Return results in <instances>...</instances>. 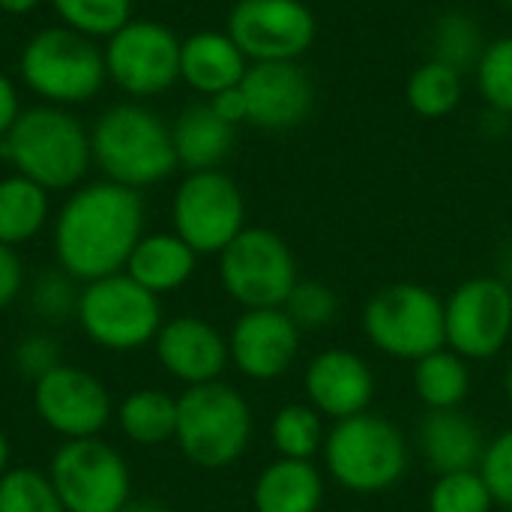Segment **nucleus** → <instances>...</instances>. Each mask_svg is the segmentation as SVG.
Wrapping results in <instances>:
<instances>
[{"instance_id": "1", "label": "nucleus", "mask_w": 512, "mask_h": 512, "mask_svg": "<svg viewBox=\"0 0 512 512\" xmlns=\"http://www.w3.org/2000/svg\"><path fill=\"white\" fill-rule=\"evenodd\" d=\"M144 201L138 189L102 180L81 186L54 225V255L63 273L96 282L120 273L141 240Z\"/></svg>"}, {"instance_id": "19", "label": "nucleus", "mask_w": 512, "mask_h": 512, "mask_svg": "<svg viewBox=\"0 0 512 512\" xmlns=\"http://www.w3.org/2000/svg\"><path fill=\"white\" fill-rule=\"evenodd\" d=\"M153 345L162 369L186 387L219 381L231 363L228 339L198 315H177L165 321Z\"/></svg>"}, {"instance_id": "32", "label": "nucleus", "mask_w": 512, "mask_h": 512, "mask_svg": "<svg viewBox=\"0 0 512 512\" xmlns=\"http://www.w3.org/2000/svg\"><path fill=\"white\" fill-rule=\"evenodd\" d=\"M429 512H492L495 501L480 471L441 474L426 495Z\"/></svg>"}, {"instance_id": "12", "label": "nucleus", "mask_w": 512, "mask_h": 512, "mask_svg": "<svg viewBox=\"0 0 512 512\" xmlns=\"http://www.w3.org/2000/svg\"><path fill=\"white\" fill-rule=\"evenodd\" d=\"M48 477L66 512H120L129 504V468L105 441H66L54 453Z\"/></svg>"}, {"instance_id": "14", "label": "nucleus", "mask_w": 512, "mask_h": 512, "mask_svg": "<svg viewBox=\"0 0 512 512\" xmlns=\"http://www.w3.org/2000/svg\"><path fill=\"white\" fill-rule=\"evenodd\" d=\"M105 72L129 96L165 93L180 78V39L159 21H129L108 36Z\"/></svg>"}, {"instance_id": "42", "label": "nucleus", "mask_w": 512, "mask_h": 512, "mask_svg": "<svg viewBox=\"0 0 512 512\" xmlns=\"http://www.w3.org/2000/svg\"><path fill=\"white\" fill-rule=\"evenodd\" d=\"M42 0H0V9L9 12V15H24L30 9H36Z\"/></svg>"}, {"instance_id": "23", "label": "nucleus", "mask_w": 512, "mask_h": 512, "mask_svg": "<svg viewBox=\"0 0 512 512\" xmlns=\"http://www.w3.org/2000/svg\"><path fill=\"white\" fill-rule=\"evenodd\" d=\"M171 141L177 153V165L192 171H213L219 168L231 147H234V126L225 123L210 102H198L180 111L177 123L171 126Z\"/></svg>"}, {"instance_id": "5", "label": "nucleus", "mask_w": 512, "mask_h": 512, "mask_svg": "<svg viewBox=\"0 0 512 512\" xmlns=\"http://www.w3.org/2000/svg\"><path fill=\"white\" fill-rule=\"evenodd\" d=\"M255 417L243 393L213 381L186 387L177 399V447L183 456L207 471L234 465L252 444Z\"/></svg>"}, {"instance_id": "31", "label": "nucleus", "mask_w": 512, "mask_h": 512, "mask_svg": "<svg viewBox=\"0 0 512 512\" xmlns=\"http://www.w3.org/2000/svg\"><path fill=\"white\" fill-rule=\"evenodd\" d=\"M477 90L483 96V102L489 105V111L512 117V33L498 36L486 45L477 69Z\"/></svg>"}, {"instance_id": "17", "label": "nucleus", "mask_w": 512, "mask_h": 512, "mask_svg": "<svg viewBox=\"0 0 512 512\" xmlns=\"http://www.w3.org/2000/svg\"><path fill=\"white\" fill-rule=\"evenodd\" d=\"M240 90L249 111L246 123L270 132H285L306 123L315 108V81L300 60L249 63Z\"/></svg>"}, {"instance_id": "34", "label": "nucleus", "mask_w": 512, "mask_h": 512, "mask_svg": "<svg viewBox=\"0 0 512 512\" xmlns=\"http://www.w3.org/2000/svg\"><path fill=\"white\" fill-rule=\"evenodd\" d=\"M66 27L84 36H114L132 18V0H51Z\"/></svg>"}, {"instance_id": "7", "label": "nucleus", "mask_w": 512, "mask_h": 512, "mask_svg": "<svg viewBox=\"0 0 512 512\" xmlns=\"http://www.w3.org/2000/svg\"><path fill=\"white\" fill-rule=\"evenodd\" d=\"M87 339L105 351H138L156 339L162 321L159 297L141 288L129 273H111L87 282L75 306Z\"/></svg>"}, {"instance_id": "13", "label": "nucleus", "mask_w": 512, "mask_h": 512, "mask_svg": "<svg viewBox=\"0 0 512 512\" xmlns=\"http://www.w3.org/2000/svg\"><path fill=\"white\" fill-rule=\"evenodd\" d=\"M225 33L249 63H288L315 45L318 18L303 0H237Z\"/></svg>"}, {"instance_id": "29", "label": "nucleus", "mask_w": 512, "mask_h": 512, "mask_svg": "<svg viewBox=\"0 0 512 512\" xmlns=\"http://www.w3.org/2000/svg\"><path fill=\"white\" fill-rule=\"evenodd\" d=\"M429 45H432V54H429L432 60H441V63H447L465 75V72L477 69L489 42L483 36L480 21L471 12L450 9V12L435 18L432 33H429Z\"/></svg>"}, {"instance_id": "40", "label": "nucleus", "mask_w": 512, "mask_h": 512, "mask_svg": "<svg viewBox=\"0 0 512 512\" xmlns=\"http://www.w3.org/2000/svg\"><path fill=\"white\" fill-rule=\"evenodd\" d=\"M210 108H213L225 123H231L234 129H237L240 123H246V120H249L246 96H243L240 84H237V87H231V90H222V93L210 96Z\"/></svg>"}, {"instance_id": "9", "label": "nucleus", "mask_w": 512, "mask_h": 512, "mask_svg": "<svg viewBox=\"0 0 512 512\" xmlns=\"http://www.w3.org/2000/svg\"><path fill=\"white\" fill-rule=\"evenodd\" d=\"M27 87L51 102H87L105 81V54L72 27H45L21 51Z\"/></svg>"}, {"instance_id": "47", "label": "nucleus", "mask_w": 512, "mask_h": 512, "mask_svg": "<svg viewBox=\"0 0 512 512\" xmlns=\"http://www.w3.org/2000/svg\"><path fill=\"white\" fill-rule=\"evenodd\" d=\"M501 3H504V6H510V9H512V0H501Z\"/></svg>"}, {"instance_id": "41", "label": "nucleus", "mask_w": 512, "mask_h": 512, "mask_svg": "<svg viewBox=\"0 0 512 512\" xmlns=\"http://www.w3.org/2000/svg\"><path fill=\"white\" fill-rule=\"evenodd\" d=\"M21 117V105H18V90L15 84L0 72V138L15 126V120Z\"/></svg>"}, {"instance_id": "11", "label": "nucleus", "mask_w": 512, "mask_h": 512, "mask_svg": "<svg viewBox=\"0 0 512 512\" xmlns=\"http://www.w3.org/2000/svg\"><path fill=\"white\" fill-rule=\"evenodd\" d=\"M447 348L468 363L495 360L512 339V288L501 276H474L444 300Z\"/></svg>"}, {"instance_id": "45", "label": "nucleus", "mask_w": 512, "mask_h": 512, "mask_svg": "<svg viewBox=\"0 0 512 512\" xmlns=\"http://www.w3.org/2000/svg\"><path fill=\"white\" fill-rule=\"evenodd\" d=\"M501 270H504V273H501V279H504V282L512 288V243L507 246V252H504V267H501Z\"/></svg>"}, {"instance_id": "24", "label": "nucleus", "mask_w": 512, "mask_h": 512, "mask_svg": "<svg viewBox=\"0 0 512 512\" xmlns=\"http://www.w3.org/2000/svg\"><path fill=\"white\" fill-rule=\"evenodd\" d=\"M198 255L177 234L141 237L126 261V273L150 294H168L183 288L195 273Z\"/></svg>"}, {"instance_id": "39", "label": "nucleus", "mask_w": 512, "mask_h": 512, "mask_svg": "<svg viewBox=\"0 0 512 512\" xmlns=\"http://www.w3.org/2000/svg\"><path fill=\"white\" fill-rule=\"evenodd\" d=\"M21 282H24V270L15 249L0 243V309H6L18 297Z\"/></svg>"}, {"instance_id": "10", "label": "nucleus", "mask_w": 512, "mask_h": 512, "mask_svg": "<svg viewBox=\"0 0 512 512\" xmlns=\"http://www.w3.org/2000/svg\"><path fill=\"white\" fill-rule=\"evenodd\" d=\"M171 219L195 255H219L246 228V198L225 171H192L174 192Z\"/></svg>"}, {"instance_id": "20", "label": "nucleus", "mask_w": 512, "mask_h": 512, "mask_svg": "<svg viewBox=\"0 0 512 512\" xmlns=\"http://www.w3.org/2000/svg\"><path fill=\"white\" fill-rule=\"evenodd\" d=\"M486 444L489 438L483 426L462 408L426 411L417 423V453L435 477L456 474V471H477Z\"/></svg>"}, {"instance_id": "15", "label": "nucleus", "mask_w": 512, "mask_h": 512, "mask_svg": "<svg viewBox=\"0 0 512 512\" xmlns=\"http://www.w3.org/2000/svg\"><path fill=\"white\" fill-rule=\"evenodd\" d=\"M33 408L51 432L78 441L96 438L105 429L111 396L90 372L60 363L33 384Z\"/></svg>"}, {"instance_id": "25", "label": "nucleus", "mask_w": 512, "mask_h": 512, "mask_svg": "<svg viewBox=\"0 0 512 512\" xmlns=\"http://www.w3.org/2000/svg\"><path fill=\"white\" fill-rule=\"evenodd\" d=\"M411 366V387L426 411H453L468 402L471 363L453 348L444 345Z\"/></svg>"}, {"instance_id": "44", "label": "nucleus", "mask_w": 512, "mask_h": 512, "mask_svg": "<svg viewBox=\"0 0 512 512\" xmlns=\"http://www.w3.org/2000/svg\"><path fill=\"white\" fill-rule=\"evenodd\" d=\"M6 465H9V441H6V435L0 432V477L6 474Z\"/></svg>"}, {"instance_id": "36", "label": "nucleus", "mask_w": 512, "mask_h": 512, "mask_svg": "<svg viewBox=\"0 0 512 512\" xmlns=\"http://www.w3.org/2000/svg\"><path fill=\"white\" fill-rule=\"evenodd\" d=\"M477 471L483 474L495 507L512 512V426L498 432L495 438H489Z\"/></svg>"}, {"instance_id": "28", "label": "nucleus", "mask_w": 512, "mask_h": 512, "mask_svg": "<svg viewBox=\"0 0 512 512\" xmlns=\"http://www.w3.org/2000/svg\"><path fill=\"white\" fill-rule=\"evenodd\" d=\"M120 429L141 447H159L177 435V399L162 390H135L120 405Z\"/></svg>"}, {"instance_id": "21", "label": "nucleus", "mask_w": 512, "mask_h": 512, "mask_svg": "<svg viewBox=\"0 0 512 512\" xmlns=\"http://www.w3.org/2000/svg\"><path fill=\"white\" fill-rule=\"evenodd\" d=\"M246 69L249 60L228 33L201 30L180 42V78L204 96L237 87Z\"/></svg>"}, {"instance_id": "43", "label": "nucleus", "mask_w": 512, "mask_h": 512, "mask_svg": "<svg viewBox=\"0 0 512 512\" xmlns=\"http://www.w3.org/2000/svg\"><path fill=\"white\" fill-rule=\"evenodd\" d=\"M120 512H168L165 507L153 504V501H141V504H126Z\"/></svg>"}, {"instance_id": "33", "label": "nucleus", "mask_w": 512, "mask_h": 512, "mask_svg": "<svg viewBox=\"0 0 512 512\" xmlns=\"http://www.w3.org/2000/svg\"><path fill=\"white\" fill-rule=\"evenodd\" d=\"M0 512H66L51 477L15 468L0 477Z\"/></svg>"}, {"instance_id": "30", "label": "nucleus", "mask_w": 512, "mask_h": 512, "mask_svg": "<svg viewBox=\"0 0 512 512\" xmlns=\"http://www.w3.org/2000/svg\"><path fill=\"white\" fill-rule=\"evenodd\" d=\"M324 417L309 402H291L282 405L270 420V444L276 450V459H297V462H315L324 450Z\"/></svg>"}, {"instance_id": "2", "label": "nucleus", "mask_w": 512, "mask_h": 512, "mask_svg": "<svg viewBox=\"0 0 512 512\" xmlns=\"http://www.w3.org/2000/svg\"><path fill=\"white\" fill-rule=\"evenodd\" d=\"M324 474L351 495H384L411 468V441L384 414L363 411L327 429Z\"/></svg>"}, {"instance_id": "4", "label": "nucleus", "mask_w": 512, "mask_h": 512, "mask_svg": "<svg viewBox=\"0 0 512 512\" xmlns=\"http://www.w3.org/2000/svg\"><path fill=\"white\" fill-rule=\"evenodd\" d=\"M93 159L111 183L144 189L177 168L171 129L141 105L108 108L90 135Z\"/></svg>"}, {"instance_id": "18", "label": "nucleus", "mask_w": 512, "mask_h": 512, "mask_svg": "<svg viewBox=\"0 0 512 512\" xmlns=\"http://www.w3.org/2000/svg\"><path fill=\"white\" fill-rule=\"evenodd\" d=\"M303 393L324 420L339 423L372 408L375 372L351 348H324L303 369Z\"/></svg>"}, {"instance_id": "35", "label": "nucleus", "mask_w": 512, "mask_h": 512, "mask_svg": "<svg viewBox=\"0 0 512 512\" xmlns=\"http://www.w3.org/2000/svg\"><path fill=\"white\" fill-rule=\"evenodd\" d=\"M282 309L300 327V333H318L339 318V294L318 279H300Z\"/></svg>"}, {"instance_id": "26", "label": "nucleus", "mask_w": 512, "mask_h": 512, "mask_svg": "<svg viewBox=\"0 0 512 512\" xmlns=\"http://www.w3.org/2000/svg\"><path fill=\"white\" fill-rule=\"evenodd\" d=\"M465 99V75L441 60H423L405 81V102L423 120L450 117Z\"/></svg>"}, {"instance_id": "16", "label": "nucleus", "mask_w": 512, "mask_h": 512, "mask_svg": "<svg viewBox=\"0 0 512 512\" xmlns=\"http://www.w3.org/2000/svg\"><path fill=\"white\" fill-rule=\"evenodd\" d=\"M303 333L285 309H243L228 336L231 363L249 381L285 378L300 357Z\"/></svg>"}, {"instance_id": "38", "label": "nucleus", "mask_w": 512, "mask_h": 512, "mask_svg": "<svg viewBox=\"0 0 512 512\" xmlns=\"http://www.w3.org/2000/svg\"><path fill=\"white\" fill-rule=\"evenodd\" d=\"M15 366H18V372H24L36 384L42 375H48L51 369L60 366L57 342L51 336H45V333H33V336L21 339L18 348H15Z\"/></svg>"}, {"instance_id": "27", "label": "nucleus", "mask_w": 512, "mask_h": 512, "mask_svg": "<svg viewBox=\"0 0 512 512\" xmlns=\"http://www.w3.org/2000/svg\"><path fill=\"white\" fill-rule=\"evenodd\" d=\"M48 219V192L15 174L0 180V243L18 246L33 240Z\"/></svg>"}, {"instance_id": "37", "label": "nucleus", "mask_w": 512, "mask_h": 512, "mask_svg": "<svg viewBox=\"0 0 512 512\" xmlns=\"http://www.w3.org/2000/svg\"><path fill=\"white\" fill-rule=\"evenodd\" d=\"M72 276L63 273V270H48L36 279L33 285V294H30V303H33V312L45 321H63L75 306H78V297L72 294Z\"/></svg>"}, {"instance_id": "8", "label": "nucleus", "mask_w": 512, "mask_h": 512, "mask_svg": "<svg viewBox=\"0 0 512 512\" xmlns=\"http://www.w3.org/2000/svg\"><path fill=\"white\" fill-rule=\"evenodd\" d=\"M219 282L243 309H282L300 282L297 258L276 231L246 225L219 252Z\"/></svg>"}, {"instance_id": "22", "label": "nucleus", "mask_w": 512, "mask_h": 512, "mask_svg": "<svg viewBox=\"0 0 512 512\" xmlns=\"http://www.w3.org/2000/svg\"><path fill=\"white\" fill-rule=\"evenodd\" d=\"M327 477L315 462L273 459L252 486L255 512H321Z\"/></svg>"}, {"instance_id": "6", "label": "nucleus", "mask_w": 512, "mask_h": 512, "mask_svg": "<svg viewBox=\"0 0 512 512\" xmlns=\"http://www.w3.org/2000/svg\"><path fill=\"white\" fill-rule=\"evenodd\" d=\"M360 327L378 354L402 363H417L447 345L444 300L417 282H396L375 291L363 306Z\"/></svg>"}, {"instance_id": "3", "label": "nucleus", "mask_w": 512, "mask_h": 512, "mask_svg": "<svg viewBox=\"0 0 512 512\" xmlns=\"http://www.w3.org/2000/svg\"><path fill=\"white\" fill-rule=\"evenodd\" d=\"M0 156L9 159L21 177L51 192L69 189L87 174L93 147L90 135L72 114L45 105L21 111L0 141Z\"/></svg>"}, {"instance_id": "46", "label": "nucleus", "mask_w": 512, "mask_h": 512, "mask_svg": "<svg viewBox=\"0 0 512 512\" xmlns=\"http://www.w3.org/2000/svg\"><path fill=\"white\" fill-rule=\"evenodd\" d=\"M504 393H507V405L512 411V363L507 366V375H504Z\"/></svg>"}]
</instances>
